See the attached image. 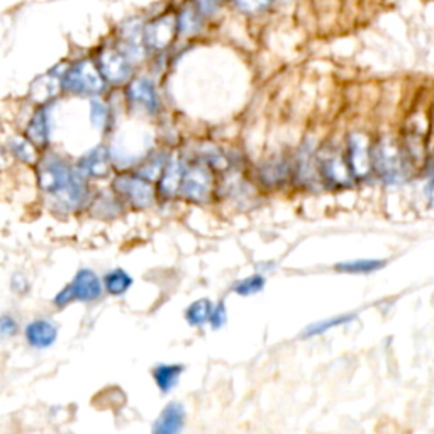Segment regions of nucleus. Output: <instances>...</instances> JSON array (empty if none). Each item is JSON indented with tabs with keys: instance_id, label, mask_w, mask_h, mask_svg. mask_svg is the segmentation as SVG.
<instances>
[{
	"instance_id": "1",
	"label": "nucleus",
	"mask_w": 434,
	"mask_h": 434,
	"mask_svg": "<svg viewBox=\"0 0 434 434\" xmlns=\"http://www.w3.org/2000/svg\"><path fill=\"white\" fill-rule=\"evenodd\" d=\"M39 187L44 192L62 197L66 205L78 204L85 194V183L80 175L70 170V167L58 158H50L41 164Z\"/></svg>"
},
{
	"instance_id": "2",
	"label": "nucleus",
	"mask_w": 434,
	"mask_h": 434,
	"mask_svg": "<svg viewBox=\"0 0 434 434\" xmlns=\"http://www.w3.org/2000/svg\"><path fill=\"white\" fill-rule=\"evenodd\" d=\"M63 87L78 95H95L104 88V75L91 62L73 65L63 78Z\"/></svg>"
},
{
	"instance_id": "3",
	"label": "nucleus",
	"mask_w": 434,
	"mask_h": 434,
	"mask_svg": "<svg viewBox=\"0 0 434 434\" xmlns=\"http://www.w3.org/2000/svg\"><path fill=\"white\" fill-rule=\"evenodd\" d=\"M100 294H102V283L99 276L91 270H80L75 275L73 282L56 295L55 302L56 305H66L72 301L91 302L99 299Z\"/></svg>"
},
{
	"instance_id": "4",
	"label": "nucleus",
	"mask_w": 434,
	"mask_h": 434,
	"mask_svg": "<svg viewBox=\"0 0 434 434\" xmlns=\"http://www.w3.org/2000/svg\"><path fill=\"white\" fill-rule=\"evenodd\" d=\"M373 162H375L377 170L385 182L395 183L402 180L404 167L400 162L397 148L394 144L387 143V141L380 143L379 148L375 149V155H373Z\"/></svg>"
},
{
	"instance_id": "5",
	"label": "nucleus",
	"mask_w": 434,
	"mask_h": 434,
	"mask_svg": "<svg viewBox=\"0 0 434 434\" xmlns=\"http://www.w3.org/2000/svg\"><path fill=\"white\" fill-rule=\"evenodd\" d=\"M114 189L126 196L136 207H148L153 202V189L143 177L122 175L114 180Z\"/></svg>"
},
{
	"instance_id": "6",
	"label": "nucleus",
	"mask_w": 434,
	"mask_h": 434,
	"mask_svg": "<svg viewBox=\"0 0 434 434\" xmlns=\"http://www.w3.org/2000/svg\"><path fill=\"white\" fill-rule=\"evenodd\" d=\"M178 32V17L164 16L146 26L144 41L153 50H164Z\"/></svg>"
},
{
	"instance_id": "7",
	"label": "nucleus",
	"mask_w": 434,
	"mask_h": 434,
	"mask_svg": "<svg viewBox=\"0 0 434 434\" xmlns=\"http://www.w3.org/2000/svg\"><path fill=\"white\" fill-rule=\"evenodd\" d=\"M212 189V177L204 167H194L183 175L182 192L187 199L204 202L207 200Z\"/></svg>"
},
{
	"instance_id": "8",
	"label": "nucleus",
	"mask_w": 434,
	"mask_h": 434,
	"mask_svg": "<svg viewBox=\"0 0 434 434\" xmlns=\"http://www.w3.org/2000/svg\"><path fill=\"white\" fill-rule=\"evenodd\" d=\"M99 70L104 78L112 84H121L131 73V66L126 56L119 51L106 50L99 56Z\"/></svg>"
},
{
	"instance_id": "9",
	"label": "nucleus",
	"mask_w": 434,
	"mask_h": 434,
	"mask_svg": "<svg viewBox=\"0 0 434 434\" xmlns=\"http://www.w3.org/2000/svg\"><path fill=\"white\" fill-rule=\"evenodd\" d=\"M350 170L358 178H365L372 170L368 141L361 134H355L350 138Z\"/></svg>"
},
{
	"instance_id": "10",
	"label": "nucleus",
	"mask_w": 434,
	"mask_h": 434,
	"mask_svg": "<svg viewBox=\"0 0 434 434\" xmlns=\"http://www.w3.org/2000/svg\"><path fill=\"white\" fill-rule=\"evenodd\" d=\"M56 336H58L56 326L50 321L37 319L26 328V338L35 348H50L56 341Z\"/></svg>"
},
{
	"instance_id": "11",
	"label": "nucleus",
	"mask_w": 434,
	"mask_h": 434,
	"mask_svg": "<svg viewBox=\"0 0 434 434\" xmlns=\"http://www.w3.org/2000/svg\"><path fill=\"white\" fill-rule=\"evenodd\" d=\"M127 95L129 100L136 106H143L146 111H155L158 107V97H156V91L153 84L146 78H138L127 88Z\"/></svg>"
},
{
	"instance_id": "12",
	"label": "nucleus",
	"mask_w": 434,
	"mask_h": 434,
	"mask_svg": "<svg viewBox=\"0 0 434 434\" xmlns=\"http://www.w3.org/2000/svg\"><path fill=\"white\" fill-rule=\"evenodd\" d=\"M183 417H185V413H183V407L180 404H168L163 409V413L160 414V417L156 419L153 431L158 434H171L180 431L183 426Z\"/></svg>"
},
{
	"instance_id": "13",
	"label": "nucleus",
	"mask_w": 434,
	"mask_h": 434,
	"mask_svg": "<svg viewBox=\"0 0 434 434\" xmlns=\"http://www.w3.org/2000/svg\"><path fill=\"white\" fill-rule=\"evenodd\" d=\"M82 173L91 175V177H106L108 173V153L106 148H95L91 153L80 158L78 163Z\"/></svg>"
},
{
	"instance_id": "14",
	"label": "nucleus",
	"mask_w": 434,
	"mask_h": 434,
	"mask_svg": "<svg viewBox=\"0 0 434 434\" xmlns=\"http://www.w3.org/2000/svg\"><path fill=\"white\" fill-rule=\"evenodd\" d=\"M183 167L178 160H171L170 163L167 164L163 171V178L162 183H160V189H162V194L167 197H171L177 194L178 187L183 182Z\"/></svg>"
},
{
	"instance_id": "15",
	"label": "nucleus",
	"mask_w": 434,
	"mask_h": 434,
	"mask_svg": "<svg viewBox=\"0 0 434 434\" xmlns=\"http://www.w3.org/2000/svg\"><path fill=\"white\" fill-rule=\"evenodd\" d=\"M183 372L182 365H158L153 370V379L162 392H170L177 385L178 377Z\"/></svg>"
},
{
	"instance_id": "16",
	"label": "nucleus",
	"mask_w": 434,
	"mask_h": 434,
	"mask_svg": "<svg viewBox=\"0 0 434 434\" xmlns=\"http://www.w3.org/2000/svg\"><path fill=\"white\" fill-rule=\"evenodd\" d=\"M324 175L331 182L338 183V185H348L350 183V171L348 167L339 156H331L323 163Z\"/></svg>"
},
{
	"instance_id": "17",
	"label": "nucleus",
	"mask_w": 434,
	"mask_h": 434,
	"mask_svg": "<svg viewBox=\"0 0 434 434\" xmlns=\"http://www.w3.org/2000/svg\"><path fill=\"white\" fill-rule=\"evenodd\" d=\"M48 134H50V124H48L46 112H36L35 117L31 119L28 126L29 140H32L37 144H44L48 141Z\"/></svg>"
},
{
	"instance_id": "18",
	"label": "nucleus",
	"mask_w": 434,
	"mask_h": 434,
	"mask_svg": "<svg viewBox=\"0 0 434 434\" xmlns=\"http://www.w3.org/2000/svg\"><path fill=\"white\" fill-rule=\"evenodd\" d=\"M212 310H214V308H212L211 302H209L207 299H200V301L194 302V304L187 309L185 317L192 326H202L204 323H207V321H211Z\"/></svg>"
},
{
	"instance_id": "19",
	"label": "nucleus",
	"mask_w": 434,
	"mask_h": 434,
	"mask_svg": "<svg viewBox=\"0 0 434 434\" xmlns=\"http://www.w3.org/2000/svg\"><path fill=\"white\" fill-rule=\"evenodd\" d=\"M133 285V279L124 270H114L106 275V289L112 295H122Z\"/></svg>"
},
{
	"instance_id": "20",
	"label": "nucleus",
	"mask_w": 434,
	"mask_h": 434,
	"mask_svg": "<svg viewBox=\"0 0 434 434\" xmlns=\"http://www.w3.org/2000/svg\"><path fill=\"white\" fill-rule=\"evenodd\" d=\"M385 267V261L380 260H357V261H346V263H339L338 270L344 273H372L380 270Z\"/></svg>"
},
{
	"instance_id": "21",
	"label": "nucleus",
	"mask_w": 434,
	"mask_h": 434,
	"mask_svg": "<svg viewBox=\"0 0 434 434\" xmlns=\"http://www.w3.org/2000/svg\"><path fill=\"white\" fill-rule=\"evenodd\" d=\"M355 316L353 314H344V316H338V317H332V319H328V321H321V323H316V324H310L308 329L304 331V338H309V336H316V334H321V332L328 331V329L331 328H336V326H343V324H348L350 321H353Z\"/></svg>"
},
{
	"instance_id": "22",
	"label": "nucleus",
	"mask_w": 434,
	"mask_h": 434,
	"mask_svg": "<svg viewBox=\"0 0 434 434\" xmlns=\"http://www.w3.org/2000/svg\"><path fill=\"white\" fill-rule=\"evenodd\" d=\"M56 91H58V78L53 75H46V77L39 78L35 85H32V95L37 100H44L48 97H53Z\"/></svg>"
},
{
	"instance_id": "23",
	"label": "nucleus",
	"mask_w": 434,
	"mask_h": 434,
	"mask_svg": "<svg viewBox=\"0 0 434 434\" xmlns=\"http://www.w3.org/2000/svg\"><path fill=\"white\" fill-rule=\"evenodd\" d=\"M265 287V280L261 275H253L248 276L246 280H241L234 285V292L239 295H253L256 292L263 290Z\"/></svg>"
},
{
	"instance_id": "24",
	"label": "nucleus",
	"mask_w": 434,
	"mask_h": 434,
	"mask_svg": "<svg viewBox=\"0 0 434 434\" xmlns=\"http://www.w3.org/2000/svg\"><path fill=\"white\" fill-rule=\"evenodd\" d=\"M197 28H199L197 17L194 16L190 10H183L180 17H178V31H180L182 35H192V32H196Z\"/></svg>"
},
{
	"instance_id": "25",
	"label": "nucleus",
	"mask_w": 434,
	"mask_h": 434,
	"mask_svg": "<svg viewBox=\"0 0 434 434\" xmlns=\"http://www.w3.org/2000/svg\"><path fill=\"white\" fill-rule=\"evenodd\" d=\"M12 153H16L17 158L24 160V162L28 163H32L36 160L35 149H32L31 144L26 143V141H16V143L12 144Z\"/></svg>"
},
{
	"instance_id": "26",
	"label": "nucleus",
	"mask_w": 434,
	"mask_h": 434,
	"mask_svg": "<svg viewBox=\"0 0 434 434\" xmlns=\"http://www.w3.org/2000/svg\"><path fill=\"white\" fill-rule=\"evenodd\" d=\"M92 111H91V115H92V122L95 127H104V124H106V119H107V108L106 106H104L102 102H99V100H92L91 104Z\"/></svg>"
},
{
	"instance_id": "27",
	"label": "nucleus",
	"mask_w": 434,
	"mask_h": 434,
	"mask_svg": "<svg viewBox=\"0 0 434 434\" xmlns=\"http://www.w3.org/2000/svg\"><path fill=\"white\" fill-rule=\"evenodd\" d=\"M234 2H236V6L243 10V12L254 14V12L263 10L265 7L270 3V0H234Z\"/></svg>"
},
{
	"instance_id": "28",
	"label": "nucleus",
	"mask_w": 434,
	"mask_h": 434,
	"mask_svg": "<svg viewBox=\"0 0 434 434\" xmlns=\"http://www.w3.org/2000/svg\"><path fill=\"white\" fill-rule=\"evenodd\" d=\"M227 319V314H226V308H224V304H219L217 308H214V310H212V316H211V324L214 329H219L223 328L224 323H226Z\"/></svg>"
},
{
	"instance_id": "29",
	"label": "nucleus",
	"mask_w": 434,
	"mask_h": 434,
	"mask_svg": "<svg viewBox=\"0 0 434 434\" xmlns=\"http://www.w3.org/2000/svg\"><path fill=\"white\" fill-rule=\"evenodd\" d=\"M220 2H223V0H197V7H199L202 14L209 16V14L214 12L217 7L220 6Z\"/></svg>"
},
{
	"instance_id": "30",
	"label": "nucleus",
	"mask_w": 434,
	"mask_h": 434,
	"mask_svg": "<svg viewBox=\"0 0 434 434\" xmlns=\"http://www.w3.org/2000/svg\"><path fill=\"white\" fill-rule=\"evenodd\" d=\"M0 329H2V334L3 336H10L16 332L17 326H16V321L12 319V317L9 316H3L2 317V324H0Z\"/></svg>"
}]
</instances>
